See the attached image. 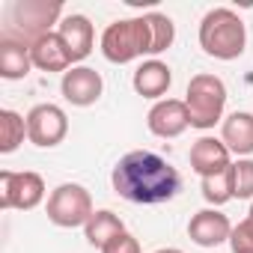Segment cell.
<instances>
[{"label": "cell", "instance_id": "22", "mask_svg": "<svg viewBox=\"0 0 253 253\" xmlns=\"http://www.w3.org/2000/svg\"><path fill=\"white\" fill-rule=\"evenodd\" d=\"M235 200H253V158H238L232 164Z\"/></svg>", "mask_w": 253, "mask_h": 253}, {"label": "cell", "instance_id": "11", "mask_svg": "<svg viewBox=\"0 0 253 253\" xmlns=\"http://www.w3.org/2000/svg\"><path fill=\"white\" fill-rule=\"evenodd\" d=\"M188 235H191V241L200 244V247H217V244L229 241L232 223H229V217H226L223 211H217V209H203V211H197V214L191 217Z\"/></svg>", "mask_w": 253, "mask_h": 253}, {"label": "cell", "instance_id": "21", "mask_svg": "<svg viewBox=\"0 0 253 253\" xmlns=\"http://www.w3.org/2000/svg\"><path fill=\"white\" fill-rule=\"evenodd\" d=\"M146 18H149V24H152V57H155V54H164V51L173 45V39H176V24H173L170 15H164V12H149Z\"/></svg>", "mask_w": 253, "mask_h": 253}, {"label": "cell", "instance_id": "3", "mask_svg": "<svg viewBox=\"0 0 253 253\" xmlns=\"http://www.w3.org/2000/svg\"><path fill=\"white\" fill-rule=\"evenodd\" d=\"M143 54H152V24L146 15L140 18H119L101 33V57L107 63L125 66Z\"/></svg>", "mask_w": 253, "mask_h": 253}, {"label": "cell", "instance_id": "10", "mask_svg": "<svg viewBox=\"0 0 253 253\" xmlns=\"http://www.w3.org/2000/svg\"><path fill=\"white\" fill-rule=\"evenodd\" d=\"M60 92H63V98H66L69 104H75V107H89V104H95V101L101 98L104 81H101V75H98L95 69H89V66H72V69L63 75V81H60Z\"/></svg>", "mask_w": 253, "mask_h": 253}, {"label": "cell", "instance_id": "4", "mask_svg": "<svg viewBox=\"0 0 253 253\" xmlns=\"http://www.w3.org/2000/svg\"><path fill=\"white\" fill-rule=\"evenodd\" d=\"M60 15H63L60 3H48V0H15V3L6 9V27H3L0 36L21 39V42L33 45L36 39L51 33V24L63 21Z\"/></svg>", "mask_w": 253, "mask_h": 253}, {"label": "cell", "instance_id": "13", "mask_svg": "<svg viewBox=\"0 0 253 253\" xmlns=\"http://www.w3.org/2000/svg\"><path fill=\"white\" fill-rule=\"evenodd\" d=\"M57 33H60L63 45L69 48L72 63H81V60H86V57L92 54L95 30H92V24H89V18H86V15H66V18L60 21Z\"/></svg>", "mask_w": 253, "mask_h": 253}, {"label": "cell", "instance_id": "14", "mask_svg": "<svg viewBox=\"0 0 253 253\" xmlns=\"http://www.w3.org/2000/svg\"><path fill=\"white\" fill-rule=\"evenodd\" d=\"M30 57H33V66L42 72H63L66 75L72 69V54L63 45L60 33H45L42 39H36L30 45Z\"/></svg>", "mask_w": 253, "mask_h": 253}, {"label": "cell", "instance_id": "6", "mask_svg": "<svg viewBox=\"0 0 253 253\" xmlns=\"http://www.w3.org/2000/svg\"><path fill=\"white\" fill-rule=\"evenodd\" d=\"M48 220L54 226H63V229H75V226H86V220L92 217V197L84 185L78 182H66L60 188L51 191L48 197Z\"/></svg>", "mask_w": 253, "mask_h": 253}, {"label": "cell", "instance_id": "7", "mask_svg": "<svg viewBox=\"0 0 253 253\" xmlns=\"http://www.w3.org/2000/svg\"><path fill=\"white\" fill-rule=\"evenodd\" d=\"M69 134V116L60 104L42 101L27 113V140L39 149H54Z\"/></svg>", "mask_w": 253, "mask_h": 253}, {"label": "cell", "instance_id": "19", "mask_svg": "<svg viewBox=\"0 0 253 253\" xmlns=\"http://www.w3.org/2000/svg\"><path fill=\"white\" fill-rule=\"evenodd\" d=\"M27 137V116L15 110H0V152H15Z\"/></svg>", "mask_w": 253, "mask_h": 253}, {"label": "cell", "instance_id": "1", "mask_svg": "<svg viewBox=\"0 0 253 253\" xmlns=\"http://www.w3.org/2000/svg\"><path fill=\"white\" fill-rule=\"evenodd\" d=\"M110 182L122 200L134 206H161L182 191L179 170L149 149H134L122 155L110 173Z\"/></svg>", "mask_w": 253, "mask_h": 253}, {"label": "cell", "instance_id": "5", "mask_svg": "<svg viewBox=\"0 0 253 253\" xmlns=\"http://www.w3.org/2000/svg\"><path fill=\"white\" fill-rule=\"evenodd\" d=\"M191 128L209 131L217 122H223V107H226V84L217 75H194L185 92Z\"/></svg>", "mask_w": 253, "mask_h": 253}, {"label": "cell", "instance_id": "23", "mask_svg": "<svg viewBox=\"0 0 253 253\" xmlns=\"http://www.w3.org/2000/svg\"><path fill=\"white\" fill-rule=\"evenodd\" d=\"M229 247H232V253H253V206H250L247 217L238 226H232Z\"/></svg>", "mask_w": 253, "mask_h": 253}, {"label": "cell", "instance_id": "17", "mask_svg": "<svg viewBox=\"0 0 253 253\" xmlns=\"http://www.w3.org/2000/svg\"><path fill=\"white\" fill-rule=\"evenodd\" d=\"M33 69L30 45L21 39H6L0 36V78L3 81H21Z\"/></svg>", "mask_w": 253, "mask_h": 253}, {"label": "cell", "instance_id": "9", "mask_svg": "<svg viewBox=\"0 0 253 253\" xmlns=\"http://www.w3.org/2000/svg\"><path fill=\"white\" fill-rule=\"evenodd\" d=\"M146 125L149 131L161 140H173L179 134H185L191 128V116H188V104L182 98H161L152 104V110L146 113Z\"/></svg>", "mask_w": 253, "mask_h": 253}, {"label": "cell", "instance_id": "8", "mask_svg": "<svg viewBox=\"0 0 253 253\" xmlns=\"http://www.w3.org/2000/svg\"><path fill=\"white\" fill-rule=\"evenodd\" d=\"M45 200V179L33 170L0 173V209H21L30 211Z\"/></svg>", "mask_w": 253, "mask_h": 253}, {"label": "cell", "instance_id": "20", "mask_svg": "<svg viewBox=\"0 0 253 253\" xmlns=\"http://www.w3.org/2000/svg\"><path fill=\"white\" fill-rule=\"evenodd\" d=\"M203 200L209 203V206H223V203H229V200H235V179H232V167H226V170H220V173H214V176H206L203 179Z\"/></svg>", "mask_w": 253, "mask_h": 253}, {"label": "cell", "instance_id": "16", "mask_svg": "<svg viewBox=\"0 0 253 253\" xmlns=\"http://www.w3.org/2000/svg\"><path fill=\"white\" fill-rule=\"evenodd\" d=\"M220 140L235 155H253V113L235 110L220 122Z\"/></svg>", "mask_w": 253, "mask_h": 253}, {"label": "cell", "instance_id": "15", "mask_svg": "<svg viewBox=\"0 0 253 253\" xmlns=\"http://www.w3.org/2000/svg\"><path fill=\"white\" fill-rule=\"evenodd\" d=\"M170 84H173V72H170V66L161 63V60H146V63H140L137 72H134V78H131V86H134L137 95H143V98H158V101L164 98V92L170 89Z\"/></svg>", "mask_w": 253, "mask_h": 253}, {"label": "cell", "instance_id": "24", "mask_svg": "<svg viewBox=\"0 0 253 253\" xmlns=\"http://www.w3.org/2000/svg\"><path fill=\"white\" fill-rule=\"evenodd\" d=\"M101 253H140V241L125 229V232H119L116 238H110L104 247H101Z\"/></svg>", "mask_w": 253, "mask_h": 253}, {"label": "cell", "instance_id": "12", "mask_svg": "<svg viewBox=\"0 0 253 253\" xmlns=\"http://www.w3.org/2000/svg\"><path fill=\"white\" fill-rule=\"evenodd\" d=\"M229 149H226V143L223 140H217V137H200L194 146H191V170L200 176V179H206V176H214V173H220V170H226V167H232V161H229Z\"/></svg>", "mask_w": 253, "mask_h": 253}, {"label": "cell", "instance_id": "2", "mask_svg": "<svg viewBox=\"0 0 253 253\" xmlns=\"http://www.w3.org/2000/svg\"><path fill=\"white\" fill-rule=\"evenodd\" d=\"M200 48L209 57L223 60V63L238 60L247 48V27L241 15L226 6L209 9L200 21Z\"/></svg>", "mask_w": 253, "mask_h": 253}, {"label": "cell", "instance_id": "25", "mask_svg": "<svg viewBox=\"0 0 253 253\" xmlns=\"http://www.w3.org/2000/svg\"><path fill=\"white\" fill-rule=\"evenodd\" d=\"M155 253H182L179 247H161V250H155Z\"/></svg>", "mask_w": 253, "mask_h": 253}, {"label": "cell", "instance_id": "18", "mask_svg": "<svg viewBox=\"0 0 253 253\" xmlns=\"http://www.w3.org/2000/svg\"><path fill=\"white\" fill-rule=\"evenodd\" d=\"M119 232H125V223H122V217H119L116 211H110V209L92 211V217H89L86 226H84L86 241H89L92 247H98V250H101L110 238H116Z\"/></svg>", "mask_w": 253, "mask_h": 253}]
</instances>
